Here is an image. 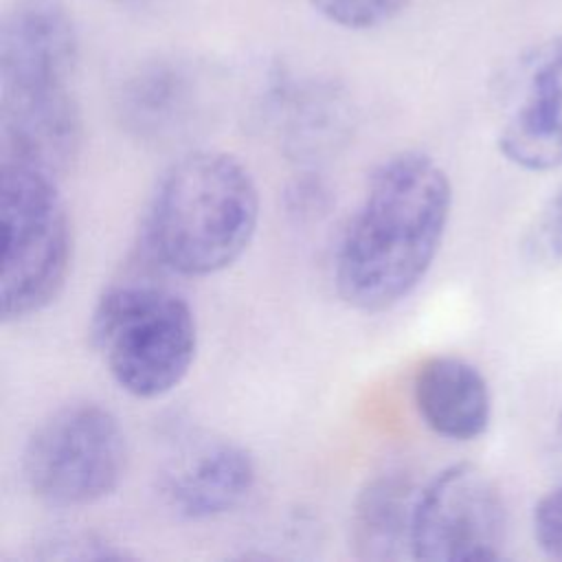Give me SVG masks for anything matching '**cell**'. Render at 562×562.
Returning a JSON list of instances; mask_svg holds the SVG:
<instances>
[{"mask_svg": "<svg viewBox=\"0 0 562 562\" xmlns=\"http://www.w3.org/2000/svg\"><path fill=\"white\" fill-rule=\"evenodd\" d=\"M450 213L452 184L435 158L415 149L384 158L338 241V296L369 314L402 303L432 268Z\"/></svg>", "mask_w": 562, "mask_h": 562, "instance_id": "1", "label": "cell"}, {"mask_svg": "<svg viewBox=\"0 0 562 562\" xmlns=\"http://www.w3.org/2000/svg\"><path fill=\"white\" fill-rule=\"evenodd\" d=\"M259 189L233 154L198 149L160 178L147 213V248L169 270L209 277L233 266L259 224Z\"/></svg>", "mask_w": 562, "mask_h": 562, "instance_id": "2", "label": "cell"}, {"mask_svg": "<svg viewBox=\"0 0 562 562\" xmlns=\"http://www.w3.org/2000/svg\"><path fill=\"white\" fill-rule=\"evenodd\" d=\"M90 338L119 389L138 400L171 393L191 371L198 351L191 305L149 281L105 288L92 307Z\"/></svg>", "mask_w": 562, "mask_h": 562, "instance_id": "3", "label": "cell"}, {"mask_svg": "<svg viewBox=\"0 0 562 562\" xmlns=\"http://www.w3.org/2000/svg\"><path fill=\"white\" fill-rule=\"evenodd\" d=\"M0 314L15 323L46 310L70 274L72 226L59 178L0 160Z\"/></svg>", "mask_w": 562, "mask_h": 562, "instance_id": "4", "label": "cell"}, {"mask_svg": "<svg viewBox=\"0 0 562 562\" xmlns=\"http://www.w3.org/2000/svg\"><path fill=\"white\" fill-rule=\"evenodd\" d=\"M127 470V437L119 417L97 402L53 411L29 435L22 474L50 507H83L110 496Z\"/></svg>", "mask_w": 562, "mask_h": 562, "instance_id": "5", "label": "cell"}, {"mask_svg": "<svg viewBox=\"0 0 562 562\" xmlns=\"http://www.w3.org/2000/svg\"><path fill=\"white\" fill-rule=\"evenodd\" d=\"M507 527V505L496 481L474 463H452L419 492L413 522V560H501Z\"/></svg>", "mask_w": 562, "mask_h": 562, "instance_id": "6", "label": "cell"}, {"mask_svg": "<svg viewBox=\"0 0 562 562\" xmlns=\"http://www.w3.org/2000/svg\"><path fill=\"white\" fill-rule=\"evenodd\" d=\"M496 147L525 171L562 167V35L527 48L507 70Z\"/></svg>", "mask_w": 562, "mask_h": 562, "instance_id": "7", "label": "cell"}, {"mask_svg": "<svg viewBox=\"0 0 562 562\" xmlns=\"http://www.w3.org/2000/svg\"><path fill=\"white\" fill-rule=\"evenodd\" d=\"M79 37L64 0H13L0 26L2 94L70 88Z\"/></svg>", "mask_w": 562, "mask_h": 562, "instance_id": "8", "label": "cell"}, {"mask_svg": "<svg viewBox=\"0 0 562 562\" xmlns=\"http://www.w3.org/2000/svg\"><path fill=\"white\" fill-rule=\"evenodd\" d=\"M81 145L83 121L70 88L2 94V160L61 178L79 158Z\"/></svg>", "mask_w": 562, "mask_h": 562, "instance_id": "9", "label": "cell"}, {"mask_svg": "<svg viewBox=\"0 0 562 562\" xmlns=\"http://www.w3.org/2000/svg\"><path fill=\"white\" fill-rule=\"evenodd\" d=\"M252 454L228 439L202 441L182 452L160 479L167 507L184 520H209L239 507L255 487Z\"/></svg>", "mask_w": 562, "mask_h": 562, "instance_id": "10", "label": "cell"}, {"mask_svg": "<svg viewBox=\"0 0 562 562\" xmlns=\"http://www.w3.org/2000/svg\"><path fill=\"white\" fill-rule=\"evenodd\" d=\"M413 402L422 422L452 441H472L492 422L490 384L476 364L459 356L426 358L413 378Z\"/></svg>", "mask_w": 562, "mask_h": 562, "instance_id": "11", "label": "cell"}, {"mask_svg": "<svg viewBox=\"0 0 562 562\" xmlns=\"http://www.w3.org/2000/svg\"><path fill=\"white\" fill-rule=\"evenodd\" d=\"M422 487L402 470L369 479L351 509L349 542L360 560L413 558V522Z\"/></svg>", "mask_w": 562, "mask_h": 562, "instance_id": "12", "label": "cell"}, {"mask_svg": "<svg viewBox=\"0 0 562 562\" xmlns=\"http://www.w3.org/2000/svg\"><path fill=\"white\" fill-rule=\"evenodd\" d=\"M180 101L182 90L176 77L169 72H149L130 88L127 110L136 127L160 132L178 119L182 110Z\"/></svg>", "mask_w": 562, "mask_h": 562, "instance_id": "13", "label": "cell"}, {"mask_svg": "<svg viewBox=\"0 0 562 562\" xmlns=\"http://www.w3.org/2000/svg\"><path fill=\"white\" fill-rule=\"evenodd\" d=\"M329 22L342 29H375L391 22L411 0H310Z\"/></svg>", "mask_w": 562, "mask_h": 562, "instance_id": "14", "label": "cell"}, {"mask_svg": "<svg viewBox=\"0 0 562 562\" xmlns=\"http://www.w3.org/2000/svg\"><path fill=\"white\" fill-rule=\"evenodd\" d=\"M37 560H125V549L97 533H55L40 542Z\"/></svg>", "mask_w": 562, "mask_h": 562, "instance_id": "15", "label": "cell"}, {"mask_svg": "<svg viewBox=\"0 0 562 562\" xmlns=\"http://www.w3.org/2000/svg\"><path fill=\"white\" fill-rule=\"evenodd\" d=\"M525 248L536 263L553 266L562 261V182L536 215Z\"/></svg>", "mask_w": 562, "mask_h": 562, "instance_id": "16", "label": "cell"}, {"mask_svg": "<svg viewBox=\"0 0 562 562\" xmlns=\"http://www.w3.org/2000/svg\"><path fill=\"white\" fill-rule=\"evenodd\" d=\"M531 531L547 558L562 560V483L542 494L533 505Z\"/></svg>", "mask_w": 562, "mask_h": 562, "instance_id": "17", "label": "cell"}, {"mask_svg": "<svg viewBox=\"0 0 562 562\" xmlns=\"http://www.w3.org/2000/svg\"><path fill=\"white\" fill-rule=\"evenodd\" d=\"M553 454L562 463V408L553 422Z\"/></svg>", "mask_w": 562, "mask_h": 562, "instance_id": "18", "label": "cell"}, {"mask_svg": "<svg viewBox=\"0 0 562 562\" xmlns=\"http://www.w3.org/2000/svg\"><path fill=\"white\" fill-rule=\"evenodd\" d=\"M121 4H140V2H147V0H116Z\"/></svg>", "mask_w": 562, "mask_h": 562, "instance_id": "19", "label": "cell"}]
</instances>
